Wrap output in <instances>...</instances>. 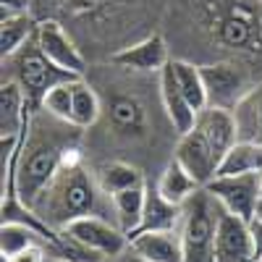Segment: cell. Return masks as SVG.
<instances>
[{
	"instance_id": "1",
	"label": "cell",
	"mask_w": 262,
	"mask_h": 262,
	"mask_svg": "<svg viewBox=\"0 0 262 262\" xmlns=\"http://www.w3.org/2000/svg\"><path fill=\"white\" fill-rule=\"evenodd\" d=\"M84 79L97 90L102 102L100 121L84 131V158H90V152H105L102 160H128L142 168V158L149 149L158 152L163 139L179 142L160 100L158 76L107 60L92 63ZM160 152L173 158L165 149Z\"/></svg>"
},
{
	"instance_id": "2",
	"label": "cell",
	"mask_w": 262,
	"mask_h": 262,
	"mask_svg": "<svg viewBox=\"0 0 262 262\" xmlns=\"http://www.w3.org/2000/svg\"><path fill=\"white\" fill-rule=\"evenodd\" d=\"M160 32L173 58L233 63L262 81V0H170Z\"/></svg>"
},
{
	"instance_id": "3",
	"label": "cell",
	"mask_w": 262,
	"mask_h": 262,
	"mask_svg": "<svg viewBox=\"0 0 262 262\" xmlns=\"http://www.w3.org/2000/svg\"><path fill=\"white\" fill-rule=\"evenodd\" d=\"M168 6L170 0H34L32 13L63 24L92 66L160 32Z\"/></svg>"
},
{
	"instance_id": "4",
	"label": "cell",
	"mask_w": 262,
	"mask_h": 262,
	"mask_svg": "<svg viewBox=\"0 0 262 262\" xmlns=\"http://www.w3.org/2000/svg\"><path fill=\"white\" fill-rule=\"evenodd\" d=\"M81 152L84 131L79 126L55 118L45 107L32 111L13 163L0 170L3 202L18 200L21 205L34 207L39 194L58 176V170Z\"/></svg>"
},
{
	"instance_id": "5",
	"label": "cell",
	"mask_w": 262,
	"mask_h": 262,
	"mask_svg": "<svg viewBox=\"0 0 262 262\" xmlns=\"http://www.w3.org/2000/svg\"><path fill=\"white\" fill-rule=\"evenodd\" d=\"M34 215L42 223H48L55 231H63L79 217L86 215H100L116 223L113 217V200L107 196L92 173V165L86 163L84 152L66 163L58 176L50 181V186L39 194L34 202Z\"/></svg>"
},
{
	"instance_id": "6",
	"label": "cell",
	"mask_w": 262,
	"mask_h": 262,
	"mask_svg": "<svg viewBox=\"0 0 262 262\" xmlns=\"http://www.w3.org/2000/svg\"><path fill=\"white\" fill-rule=\"evenodd\" d=\"M236 142H238V128L233 111L207 105L205 111H200L194 126L179 137L173 158L191 173L196 184L207 186L217 176L226 152Z\"/></svg>"
},
{
	"instance_id": "7",
	"label": "cell",
	"mask_w": 262,
	"mask_h": 262,
	"mask_svg": "<svg viewBox=\"0 0 262 262\" xmlns=\"http://www.w3.org/2000/svg\"><path fill=\"white\" fill-rule=\"evenodd\" d=\"M81 76H74L69 71L58 69V66L39 50L37 39L32 37L24 48H18L13 55L3 58V81L18 84V90L24 92L29 107H42V100L48 97V92L58 84L76 81Z\"/></svg>"
},
{
	"instance_id": "8",
	"label": "cell",
	"mask_w": 262,
	"mask_h": 262,
	"mask_svg": "<svg viewBox=\"0 0 262 262\" xmlns=\"http://www.w3.org/2000/svg\"><path fill=\"white\" fill-rule=\"evenodd\" d=\"M223 207L202 186L181 205L179 236L184 247V262H215V233Z\"/></svg>"
},
{
	"instance_id": "9",
	"label": "cell",
	"mask_w": 262,
	"mask_h": 262,
	"mask_svg": "<svg viewBox=\"0 0 262 262\" xmlns=\"http://www.w3.org/2000/svg\"><path fill=\"white\" fill-rule=\"evenodd\" d=\"M226 212L242 217V221H252L257 205L262 200V176L259 173H242V176H215L205 186Z\"/></svg>"
},
{
	"instance_id": "10",
	"label": "cell",
	"mask_w": 262,
	"mask_h": 262,
	"mask_svg": "<svg viewBox=\"0 0 262 262\" xmlns=\"http://www.w3.org/2000/svg\"><path fill=\"white\" fill-rule=\"evenodd\" d=\"M200 71L205 79L207 102L215 107H228V111H233L236 102L257 84L242 66H233V63H210V66H200Z\"/></svg>"
},
{
	"instance_id": "11",
	"label": "cell",
	"mask_w": 262,
	"mask_h": 262,
	"mask_svg": "<svg viewBox=\"0 0 262 262\" xmlns=\"http://www.w3.org/2000/svg\"><path fill=\"white\" fill-rule=\"evenodd\" d=\"M69 233L74 242H79L81 247L92 249L97 254H102L105 259H113L118 254H123L128 249V236L107 217H100V215H86V217H79L71 226L63 228Z\"/></svg>"
},
{
	"instance_id": "12",
	"label": "cell",
	"mask_w": 262,
	"mask_h": 262,
	"mask_svg": "<svg viewBox=\"0 0 262 262\" xmlns=\"http://www.w3.org/2000/svg\"><path fill=\"white\" fill-rule=\"evenodd\" d=\"M34 39H37L39 50L45 53L58 69L69 71L74 76H81V79L86 76V71H90V60L84 58V53L76 45V39L66 32L63 24H58V21H39Z\"/></svg>"
},
{
	"instance_id": "13",
	"label": "cell",
	"mask_w": 262,
	"mask_h": 262,
	"mask_svg": "<svg viewBox=\"0 0 262 262\" xmlns=\"http://www.w3.org/2000/svg\"><path fill=\"white\" fill-rule=\"evenodd\" d=\"M173 60L170 55V45L163 32H155L139 42H134L131 48L121 50L113 63L123 66V69H131V71H139V74H149V76H158L165 66Z\"/></svg>"
},
{
	"instance_id": "14",
	"label": "cell",
	"mask_w": 262,
	"mask_h": 262,
	"mask_svg": "<svg viewBox=\"0 0 262 262\" xmlns=\"http://www.w3.org/2000/svg\"><path fill=\"white\" fill-rule=\"evenodd\" d=\"M254 247L249 236V223L231 212H221L215 233V262H252Z\"/></svg>"
},
{
	"instance_id": "15",
	"label": "cell",
	"mask_w": 262,
	"mask_h": 262,
	"mask_svg": "<svg viewBox=\"0 0 262 262\" xmlns=\"http://www.w3.org/2000/svg\"><path fill=\"white\" fill-rule=\"evenodd\" d=\"M158 84H160V100H163L168 121L173 123V128H176L179 137L186 134V131L194 126V121H196V116H200V113H196L194 107L189 105L186 95L181 92L176 71H173V60L158 74Z\"/></svg>"
},
{
	"instance_id": "16",
	"label": "cell",
	"mask_w": 262,
	"mask_h": 262,
	"mask_svg": "<svg viewBox=\"0 0 262 262\" xmlns=\"http://www.w3.org/2000/svg\"><path fill=\"white\" fill-rule=\"evenodd\" d=\"M92 173L97 179V186L107 194H121L128 189H142L147 186V176H144V168H139L137 163H128V160H102L92 165Z\"/></svg>"
},
{
	"instance_id": "17",
	"label": "cell",
	"mask_w": 262,
	"mask_h": 262,
	"mask_svg": "<svg viewBox=\"0 0 262 262\" xmlns=\"http://www.w3.org/2000/svg\"><path fill=\"white\" fill-rule=\"evenodd\" d=\"M128 247L147 262H184L179 231H147L128 236Z\"/></svg>"
},
{
	"instance_id": "18",
	"label": "cell",
	"mask_w": 262,
	"mask_h": 262,
	"mask_svg": "<svg viewBox=\"0 0 262 262\" xmlns=\"http://www.w3.org/2000/svg\"><path fill=\"white\" fill-rule=\"evenodd\" d=\"M181 223V205L168 202L158 191L155 181L147 184V202H144V215L142 226L134 233H147V231H179ZM131 233V236H134Z\"/></svg>"
},
{
	"instance_id": "19",
	"label": "cell",
	"mask_w": 262,
	"mask_h": 262,
	"mask_svg": "<svg viewBox=\"0 0 262 262\" xmlns=\"http://www.w3.org/2000/svg\"><path fill=\"white\" fill-rule=\"evenodd\" d=\"M233 118H236V128H238V139L262 144V81H257L236 102Z\"/></svg>"
},
{
	"instance_id": "20",
	"label": "cell",
	"mask_w": 262,
	"mask_h": 262,
	"mask_svg": "<svg viewBox=\"0 0 262 262\" xmlns=\"http://www.w3.org/2000/svg\"><path fill=\"white\" fill-rule=\"evenodd\" d=\"M155 186H158V191L165 196V200L173 202V205H184L196 189H202L200 184L191 179V173H189L176 158H170V160L165 163V168L158 173Z\"/></svg>"
},
{
	"instance_id": "21",
	"label": "cell",
	"mask_w": 262,
	"mask_h": 262,
	"mask_svg": "<svg viewBox=\"0 0 262 262\" xmlns=\"http://www.w3.org/2000/svg\"><path fill=\"white\" fill-rule=\"evenodd\" d=\"M113 217L116 226L131 236L139 226H142V215H144V202H147V186L142 189H128L121 194H113Z\"/></svg>"
},
{
	"instance_id": "22",
	"label": "cell",
	"mask_w": 262,
	"mask_h": 262,
	"mask_svg": "<svg viewBox=\"0 0 262 262\" xmlns=\"http://www.w3.org/2000/svg\"><path fill=\"white\" fill-rule=\"evenodd\" d=\"M29 247H42L48 249V242L32 223L24 221H3V228H0V254L11 257L18 254Z\"/></svg>"
},
{
	"instance_id": "23",
	"label": "cell",
	"mask_w": 262,
	"mask_h": 262,
	"mask_svg": "<svg viewBox=\"0 0 262 262\" xmlns=\"http://www.w3.org/2000/svg\"><path fill=\"white\" fill-rule=\"evenodd\" d=\"M37 27H39V21L34 18V13L0 18V53H3V58L13 55L18 48H24L37 34Z\"/></svg>"
},
{
	"instance_id": "24",
	"label": "cell",
	"mask_w": 262,
	"mask_h": 262,
	"mask_svg": "<svg viewBox=\"0 0 262 262\" xmlns=\"http://www.w3.org/2000/svg\"><path fill=\"white\" fill-rule=\"evenodd\" d=\"M262 170V144L238 139L221 163L217 176H242V173H259Z\"/></svg>"
},
{
	"instance_id": "25",
	"label": "cell",
	"mask_w": 262,
	"mask_h": 262,
	"mask_svg": "<svg viewBox=\"0 0 262 262\" xmlns=\"http://www.w3.org/2000/svg\"><path fill=\"white\" fill-rule=\"evenodd\" d=\"M100 111H102V102H100L97 90L86 79H79L74 84V113H71V123L79 126L81 131H90L100 121Z\"/></svg>"
},
{
	"instance_id": "26",
	"label": "cell",
	"mask_w": 262,
	"mask_h": 262,
	"mask_svg": "<svg viewBox=\"0 0 262 262\" xmlns=\"http://www.w3.org/2000/svg\"><path fill=\"white\" fill-rule=\"evenodd\" d=\"M173 71H176L179 86H181V92L186 95L189 105L194 107L196 113L205 111L210 102H207V90H205V79H202L200 66L191 63V60H179V58H173Z\"/></svg>"
},
{
	"instance_id": "27",
	"label": "cell",
	"mask_w": 262,
	"mask_h": 262,
	"mask_svg": "<svg viewBox=\"0 0 262 262\" xmlns=\"http://www.w3.org/2000/svg\"><path fill=\"white\" fill-rule=\"evenodd\" d=\"M76 81H66V84L53 86V90L48 92V97L42 100V107H45L48 113H53L55 118L71 123V113H74V84Z\"/></svg>"
},
{
	"instance_id": "28",
	"label": "cell",
	"mask_w": 262,
	"mask_h": 262,
	"mask_svg": "<svg viewBox=\"0 0 262 262\" xmlns=\"http://www.w3.org/2000/svg\"><path fill=\"white\" fill-rule=\"evenodd\" d=\"M34 0H0V18H11V16H24L32 13Z\"/></svg>"
},
{
	"instance_id": "29",
	"label": "cell",
	"mask_w": 262,
	"mask_h": 262,
	"mask_svg": "<svg viewBox=\"0 0 262 262\" xmlns=\"http://www.w3.org/2000/svg\"><path fill=\"white\" fill-rule=\"evenodd\" d=\"M48 252L42 247H29L18 254H11V257H3V262H48Z\"/></svg>"
},
{
	"instance_id": "30",
	"label": "cell",
	"mask_w": 262,
	"mask_h": 262,
	"mask_svg": "<svg viewBox=\"0 0 262 262\" xmlns=\"http://www.w3.org/2000/svg\"><path fill=\"white\" fill-rule=\"evenodd\" d=\"M249 236L254 247V259H259L262 257V217H252L249 221Z\"/></svg>"
},
{
	"instance_id": "31",
	"label": "cell",
	"mask_w": 262,
	"mask_h": 262,
	"mask_svg": "<svg viewBox=\"0 0 262 262\" xmlns=\"http://www.w3.org/2000/svg\"><path fill=\"white\" fill-rule=\"evenodd\" d=\"M113 262H147V259H142V257H139V254H137L134 249H131V247H128V249H126L123 254H118V257H113Z\"/></svg>"
},
{
	"instance_id": "32",
	"label": "cell",
	"mask_w": 262,
	"mask_h": 262,
	"mask_svg": "<svg viewBox=\"0 0 262 262\" xmlns=\"http://www.w3.org/2000/svg\"><path fill=\"white\" fill-rule=\"evenodd\" d=\"M257 262H262V257H259V259H257Z\"/></svg>"
},
{
	"instance_id": "33",
	"label": "cell",
	"mask_w": 262,
	"mask_h": 262,
	"mask_svg": "<svg viewBox=\"0 0 262 262\" xmlns=\"http://www.w3.org/2000/svg\"><path fill=\"white\" fill-rule=\"evenodd\" d=\"M259 176H262V170H259Z\"/></svg>"
},
{
	"instance_id": "34",
	"label": "cell",
	"mask_w": 262,
	"mask_h": 262,
	"mask_svg": "<svg viewBox=\"0 0 262 262\" xmlns=\"http://www.w3.org/2000/svg\"><path fill=\"white\" fill-rule=\"evenodd\" d=\"M252 262H257V259H252Z\"/></svg>"
},
{
	"instance_id": "35",
	"label": "cell",
	"mask_w": 262,
	"mask_h": 262,
	"mask_svg": "<svg viewBox=\"0 0 262 262\" xmlns=\"http://www.w3.org/2000/svg\"><path fill=\"white\" fill-rule=\"evenodd\" d=\"M53 262H55V259H53Z\"/></svg>"
}]
</instances>
